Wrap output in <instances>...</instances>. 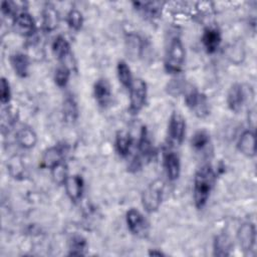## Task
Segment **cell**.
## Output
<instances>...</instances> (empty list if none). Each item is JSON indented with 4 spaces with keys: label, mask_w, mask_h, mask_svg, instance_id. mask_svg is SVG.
Here are the masks:
<instances>
[{
    "label": "cell",
    "mask_w": 257,
    "mask_h": 257,
    "mask_svg": "<svg viewBox=\"0 0 257 257\" xmlns=\"http://www.w3.org/2000/svg\"><path fill=\"white\" fill-rule=\"evenodd\" d=\"M138 151H139V155L136 156V158L132 162L130 166V170H133V171L140 170L143 165V162L145 160H150L154 154V147L146 126L142 127L139 143H138Z\"/></svg>",
    "instance_id": "obj_5"
},
{
    "label": "cell",
    "mask_w": 257,
    "mask_h": 257,
    "mask_svg": "<svg viewBox=\"0 0 257 257\" xmlns=\"http://www.w3.org/2000/svg\"><path fill=\"white\" fill-rule=\"evenodd\" d=\"M13 26L17 33L25 37L32 36L36 30L33 17L26 11H22L16 14L14 17Z\"/></svg>",
    "instance_id": "obj_11"
},
{
    "label": "cell",
    "mask_w": 257,
    "mask_h": 257,
    "mask_svg": "<svg viewBox=\"0 0 257 257\" xmlns=\"http://www.w3.org/2000/svg\"><path fill=\"white\" fill-rule=\"evenodd\" d=\"M149 255L150 256H159V257H161V256H165V253H163L162 251H160L158 249H153V250H150Z\"/></svg>",
    "instance_id": "obj_37"
},
{
    "label": "cell",
    "mask_w": 257,
    "mask_h": 257,
    "mask_svg": "<svg viewBox=\"0 0 257 257\" xmlns=\"http://www.w3.org/2000/svg\"><path fill=\"white\" fill-rule=\"evenodd\" d=\"M63 185L65 188L66 195L71 201L77 202L81 198L83 193V188H84V182L80 176L78 175L68 176V178L66 179Z\"/></svg>",
    "instance_id": "obj_14"
},
{
    "label": "cell",
    "mask_w": 257,
    "mask_h": 257,
    "mask_svg": "<svg viewBox=\"0 0 257 257\" xmlns=\"http://www.w3.org/2000/svg\"><path fill=\"white\" fill-rule=\"evenodd\" d=\"M10 63L19 77H26L29 72V58L26 54L17 52L11 55Z\"/></svg>",
    "instance_id": "obj_19"
},
{
    "label": "cell",
    "mask_w": 257,
    "mask_h": 257,
    "mask_svg": "<svg viewBox=\"0 0 257 257\" xmlns=\"http://www.w3.org/2000/svg\"><path fill=\"white\" fill-rule=\"evenodd\" d=\"M7 170L11 177L15 179H23L26 176V169L22 159L18 156H14L9 159L7 163Z\"/></svg>",
    "instance_id": "obj_26"
},
{
    "label": "cell",
    "mask_w": 257,
    "mask_h": 257,
    "mask_svg": "<svg viewBox=\"0 0 257 257\" xmlns=\"http://www.w3.org/2000/svg\"><path fill=\"white\" fill-rule=\"evenodd\" d=\"M238 150L248 158L255 156V134L252 131H245L237 143Z\"/></svg>",
    "instance_id": "obj_18"
},
{
    "label": "cell",
    "mask_w": 257,
    "mask_h": 257,
    "mask_svg": "<svg viewBox=\"0 0 257 257\" xmlns=\"http://www.w3.org/2000/svg\"><path fill=\"white\" fill-rule=\"evenodd\" d=\"M70 77V69L66 65L59 66L54 73V81L57 86L64 87Z\"/></svg>",
    "instance_id": "obj_34"
},
{
    "label": "cell",
    "mask_w": 257,
    "mask_h": 257,
    "mask_svg": "<svg viewBox=\"0 0 257 257\" xmlns=\"http://www.w3.org/2000/svg\"><path fill=\"white\" fill-rule=\"evenodd\" d=\"M231 250H232V242L227 235L220 234L215 237L213 242V251H214L213 254L215 256H219V257L229 256L231 254Z\"/></svg>",
    "instance_id": "obj_21"
},
{
    "label": "cell",
    "mask_w": 257,
    "mask_h": 257,
    "mask_svg": "<svg viewBox=\"0 0 257 257\" xmlns=\"http://www.w3.org/2000/svg\"><path fill=\"white\" fill-rule=\"evenodd\" d=\"M201 41L208 53H214L221 44V33L216 28L208 27L204 30Z\"/></svg>",
    "instance_id": "obj_15"
},
{
    "label": "cell",
    "mask_w": 257,
    "mask_h": 257,
    "mask_svg": "<svg viewBox=\"0 0 257 257\" xmlns=\"http://www.w3.org/2000/svg\"><path fill=\"white\" fill-rule=\"evenodd\" d=\"M246 100V92L243 85L240 83L233 84L227 95V104L232 111L238 112Z\"/></svg>",
    "instance_id": "obj_12"
},
{
    "label": "cell",
    "mask_w": 257,
    "mask_h": 257,
    "mask_svg": "<svg viewBox=\"0 0 257 257\" xmlns=\"http://www.w3.org/2000/svg\"><path fill=\"white\" fill-rule=\"evenodd\" d=\"M1 11L4 15L7 16H12L15 15L16 12V8L13 5L12 2H8V1H3L1 4Z\"/></svg>",
    "instance_id": "obj_36"
},
{
    "label": "cell",
    "mask_w": 257,
    "mask_h": 257,
    "mask_svg": "<svg viewBox=\"0 0 257 257\" xmlns=\"http://www.w3.org/2000/svg\"><path fill=\"white\" fill-rule=\"evenodd\" d=\"M66 21L68 26L75 30L78 31L81 29L82 24H83V16L82 13L77 10V9H70L69 12L67 13V17H66Z\"/></svg>",
    "instance_id": "obj_30"
},
{
    "label": "cell",
    "mask_w": 257,
    "mask_h": 257,
    "mask_svg": "<svg viewBox=\"0 0 257 257\" xmlns=\"http://www.w3.org/2000/svg\"><path fill=\"white\" fill-rule=\"evenodd\" d=\"M133 144L132 137L130 134L119 131L115 136V150L120 157H126L131 151Z\"/></svg>",
    "instance_id": "obj_25"
},
{
    "label": "cell",
    "mask_w": 257,
    "mask_h": 257,
    "mask_svg": "<svg viewBox=\"0 0 257 257\" xmlns=\"http://www.w3.org/2000/svg\"><path fill=\"white\" fill-rule=\"evenodd\" d=\"M116 73H117V78L119 80V82L126 88L130 89L134 79H133V75H132V71L130 66L126 64L125 61L120 60L117 62L116 65Z\"/></svg>",
    "instance_id": "obj_27"
},
{
    "label": "cell",
    "mask_w": 257,
    "mask_h": 257,
    "mask_svg": "<svg viewBox=\"0 0 257 257\" xmlns=\"http://www.w3.org/2000/svg\"><path fill=\"white\" fill-rule=\"evenodd\" d=\"M93 95L96 102L101 107H106L110 103L112 94L110 90V85L106 79L99 78L94 82Z\"/></svg>",
    "instance_id": "obj_13"
},
{
    "label": "cell",
    "mask_w": 257,
    "mask_h": 257,
    "mask_svg": "<svg viewBox=\"0 0 257 257\" xmlns=\"http://www.w3.org/2000/svg\"><path fill=\"white\" fill-rule=\"evenodd\" d=\"M18 118V111L16 108L7 106L2 110L1 119H2V127H10L12 126Z\"/></svg>",
    "instance_id": "obj_32"
},
{
    "label": "cell",
    "mask_w": 257,
    "mask_h": 257,
    "mask_svg": "<svg viewBox=\"0 0 257 257\" xmlns=\"http://www.w3.org/2000/svg\"><path fill=\"white\" fill-rule=\"evenodd\" d=\"M62 115L65 122L73 123L78 117V107L75 99L71 96L65 97L62 104Z\"/></svg>",
    "instance_id": "obj_23"
},
{
    "label": "cell",
    "mask_w": 257,
    "mask_h": 257,
    "mask_svg": "<svg viewBox=\"0 0 257 257\" xmlns=\"http://www.w3.org/2000/svg\"><path fill=\"white\" fill-rule=\"evenodd\" d=\"M67 152H68V146L64 143L57 144L47 149L41 158V167L51 169L56 164L64 161V158Z\"/></svg>",
    "instance_id": "obj_9"
},
{
    "label": "cell",
    "mask_w": 257,
    "mask_h": 257,
    "mask_svg": "<svg viewBox=\"0 0 257 257\" xmlns=\"http://www.w3.org/2000/svg\"><path fill=\"white\" fill-rule=\"evenodd\" d=\"M133 5L147 17L156 18L161 15L163 4L161 2H134Z\"/></svg>",
    "instance_id": "obj_24"
},
{
    "label": "cell",
    "mask_w": 257,
    "mask_h": 257,
    "mask_svg": "<svg viewBox=\"0 0 257 257\" xmlns=\"http://www.w3.org/2000/svg\"><path fill=\"white\" fill-rule=\"evenodd\" d=\"M165 184L162 180L153 181L142 193V205L149 213L157 212L162 204Z\"/></svg>",
    "instance_id": "obj_3"
},
{
    "label": "cell",
    "mask_w": 257,
    "mask_h": 257,
    "mask_svg": "<svg viewBox=\"0 0 257 257\" xmlns=\"http://www.w3.org/2000/svg\"><path fill=\"white\" fill-rule=\"evenodd\" d=\"M87 248V242L85 238L80 235L73 236L69 241V255L72 256H82L85 255Z\"/></svg>",
    "instance_id": "obj_28"
},
{
    "label": "cell",
    "mask_w": 257,
    "mask_h": 257,
    "mask_svg": "<svg viewBox=\"0 0 257 257\" xmlns=\"http://www.w3.org/2000/svg\"><path fill=\"white\" fill-rule=\"evenodd\" d=\"M210 143V136L206 131H198L191 139V145L195 150H203Z\"/></svg>",
    "instance_id": "obj_31"
},
{
    "label": "cell",
    "mask_w": 257,
    "mask_h": 257,
    "mask_svg": "<svg viewBox=\"0 0 257 257\" xmlns=\"http://www.w3.org/2000/svg\"><path fill=\"white\" fill-rule=\"evenodd\" d=\"M148 95V86L145 80L137 78L130 87V111L138 113L146 104Z\"/></svg>",
    "instance_id": "obj_6"
},
{
    "label": "cell",
    "mask_w": 257,
    "mask_h": 257,
    "mask_svg": "<svg viewBox=\"0 0 257 257\" xmlns=\"http://www.w3.org/2000/svg\"><path fill=\"white\" fill-rule=\"evenodd\" d=\"M50 172H51L52 180L54 181V183L58 185H63L66 179L68 178V169L64 161L53 166L50 169Z\"/></svg>",
    "instance_id": "obj_29"
},
{
    "label": "cell",
    "mask_w": 257,
    "mask_h": 257,
    "mask_svg": "<svg viewBox=\"0 0 257 257\" xmlns=\"http://www.w3.org/2000/svg\"><path fill=\"white\" fill-rule=\"evenodd\" d=\"M128 230L138 237H145L149 231V223L144 215L137 209H130L125 215Z\"/></svg>",
    "instance_id": "obj_8"
},
{
    "label": "cell",
    "mask_w": 257,
    "mask_h": 257,
    "mask_svg": "<svg viewBox=\"0 0 257 257\" xmlns=\"http://www.w3.org/2000/svg\"><path fill=\"white\" fill-rule=\"evenodd\" d=\"M185 102L198 117H205L209 114V102L207 96L198 91L195 87H190L189 89L185 88Z\"/></svg>",
    "instance_id": "obj_4"
},
{
    "label": "cell",
    "mask_w": 257,
    "mask_h": 257,
    "mask_svg": "<svg viewBox=\"0 0 257 257\" xmlns=\"http://www.w3.org/2000/svg\"><path fill=\"white\" fill-rule=\"evenodd\" d=\"M186 134V120L181 113L174 111L168 123V140L174 146H180Z\"/></svg>",
    "instance_id": "obj_7"
},
{
    "label": "cell",
    "mask_w": 257,
    "mask_h": 257,
    "mask_svg": "<svg viewBox=\"0 0 257 257\" xmlns=\"http://www.w3.org/2000/svg\"><path fill=\"white\" fill-rule=\"evenodd\" d=\"M164 167L166 174L171 181H176L181 172V162L179 156L174 152H168L164 157Z\"/></svg>",
    "instance_id": "obj_16"
},
{
    "label": "cell",
    "mask_w": 257,
    "mask_h": 257,
    "mask_svg": "<svg viewBox=\"0 0 257 257\" xmlns=\"http://www.w3.org/2000/svg\"><path fill=\"white\" fill-rule=\"evenodd\" d=\"M59 24V14L54 6L47 4L42 10V29L45 32H51Z\"/></svg>",
    "instance_id": "obj_17"
},
{
    "label": "cell",
    "mask_w": 257,
    "mask_h": 257,
    "mask_svg": "<svg viewBox=\"0 0 257 257\" xmlns=\"http://www.w3.org/2000/svg\"><path fill=\"white\" fill-rule=\"evenodd\" d=\"M215 173L211 166L205 165L201 167L195 174L194 177V203L198 209H202L212 192L215 184Z\"/></svg>",
    "instance_id": "obj_1"
},
{
    "label": "cell",
    "mask_w": 257,
    "mask_h": 257,
    "mask_svg": "<svg viewBox=\"0 0 257 257\" xmlns=\"http://www.w3.org/2000/svg\"><path fill=\"white\" fill-rule=\"evenodd\" d=\"M52 51L55 57L61 61H64L71 54L70 45L65 37L59 35L52 42Z\"/></svg>",
    "instance_id": "obj_22"
},
{
    "label": "cell",
    "mask_w": 257,
    "mask_h": 257,
    "mask_svg": "<svg viewBox=\"0 0 257 257\" xmlns=\"http://www.w3.org/2000/svg\"><path fill=\"white\" fill-rule=\"evenodd\" d=\"M126 42H127L128 50L136 57L142 55V52L144 50V42H143V39L140 36H138L136 34H130Z\"/></svg>",
    "instance_id": "obj_33"
},
{
    "label": "cell",
    "mask_w": 257,
    "mask_h": 257,
    "mask_svg": "<svg viewBox=\"0 0 257 257\" xmlns=\"http://www.w3.org/2000/svg\"><path fill=\"white\" fill-rule=\"evenodd\" d=\"M238 241L244 252H250L256 243V229L252 222L243 223L237 233Z\"/></svg>",
    "instance_id": "obj_10"
},
{
    "label": "cell",
    "mask_w": 257,
    "mask_h": 257,
    "mask_svg": "<svg viewBox=\"0 0 257 257\" xmlns=\"http://www.w3.org/2000/svg\"><path fill=\"white\" fill-rule=\"evenodd\" d=\"M11 99V89L8 80L5 77L1 78L0 82V100L2 104L9 103Z\"/></svg>",
    "instance_id": "obj_35"
},
{
    "label": "cell",
    "mask_w": 257,
    "mask_h": 257,
    "mask_svg": "<svg viewBox=\"0 0 257 257\" xmlns=\"http://www.w3.org/2000/svg\"><path fill=\"white\" fill-rule=\"evenodd\" d=\"M16 142L23 149H31L36 145L37 136L31 127L24 126L17 132Z\"/></svg>",
    "instance_id": "obj_20"
},
{
    "label": "cell",
    "mask_w": 257,
    "mask_h": 257,
    "mask_svg": "<svg viewBox=\"0 0 257 257\" xmlns=\"http://www.w3.org/2000/svg\"><path fill=\"white\" fill-rule=\"evenodd\" d=\"M185 61V48L180 37L171 39L165 57V68L169 73H178L182 70Z\"/></svg>",
    "instance_id": "obj_2"
}]
</instances>
